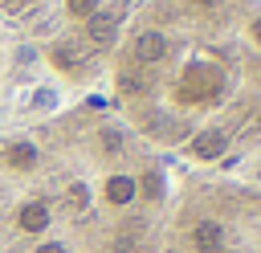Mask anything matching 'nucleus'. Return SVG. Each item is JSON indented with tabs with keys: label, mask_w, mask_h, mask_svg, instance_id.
<instances>
[{
	"label": "nucleus",
	"mask_w": 261,
	"mask_h": 253,
	"mask_svg": "<svg viewBox=\"0 0 261 253\" xmlns=\"http://www.w3.org/2000/svg\"><path fill=\"white\" fill-rule=\"evenodd\" d=\"M106 78L147 147L237 163L261 151V0H143Z\"/></svg>",
	"instance_id": "nucleus-1"
},
{
	"label": "nucleus",
	"mask_w": 261,
	"mask_h": 253,
	"mask_svg": "<svg viewBox=\"0 0 261 253\" xmlns=\"http://www.w3.org/2000/svg\"><path fill=\"white\" fill-rule=\"evenodd\" d=\"M143 0H0V24L29 41L69 82L106 69L126 20Z\"/></svg>",
	"instance_id": "nucleus-2"
},
{
	"label": "nucleus",
	"mask_w": 261,
	"mask_h": 253,
	"mask_svg": "<svg viewBox=\"0 0 261 253\" xmlns=\"http://www.w3.org/2000/svg\"><path fill=\"white\" fill-rule=\"evenodd\" d=\"M163 253H261V188L220 180L188 192Z\"/></svg>",
	"instance_id": "nucleus-3"
},
{
	"label": "nucleus",
	"mask_w": 261,
	"mask_h": 253,
	"mask_svg": "<svg viewBox=\"0 0 261 253\" xmlns=\"http://www.w3.org/2000/svg\"><path fill=\"white\" fill-rule=\"evenodd\" d=\"M8 57H12V45H8V29L0 24V86H4V65H8Z\"/></svg>",
	"instance_id": "nucleus-4"
}]
</instances>
